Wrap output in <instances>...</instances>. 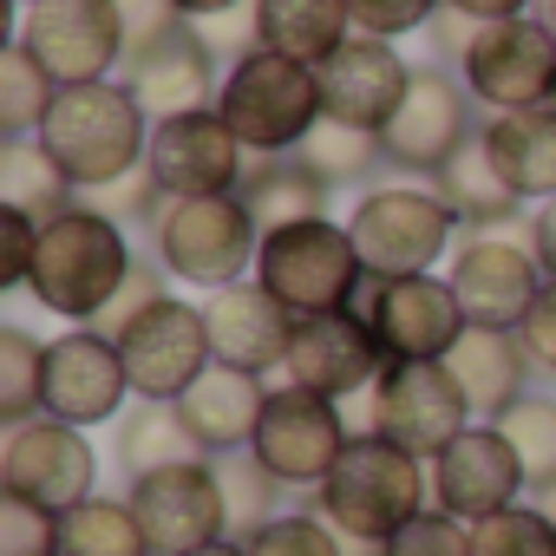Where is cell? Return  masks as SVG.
Instances as JSON below:
<instances>
[{
	"mask_svg": "<svg viewBox=\"0 0 556 556\" xmlns=\"http://www.w3.org/2000/svg\"><path fill=\"white\" fill-rule=\"evenodd\" d=\"M131 268H138V255L125 242V223L105 216L99 203H73L53 223H40V255L27 275V295L73 328H99L105 308L125 295Z\"/></svg>",
	"mask_w": 556,
	"mask_h": 556,
	"instance_id": "6da1fadb",
	"label": "cell"
},
{
	"mask_svg": "<svg viewBox=\"0 0 556 556\" xmlns=\"http://www.w3.org/2000/svg\"><path fill=\"white\" fill-rule=\"evenodd\" d=\"M426 504H432V465L380 432H354V445L341 452V465L315 491V510L348 543H374V549L387 536H400Z\"/></svg>",
	"mask_w": 556,
	"mask_h": 556,
	"instance_id": "7a4b0ae2",
	"label": "cell"
},
{
	"mask_svg": "<svg viewBox=\"0 0 556 556\" xmlns=\"http://www.w3.org/2000/svg\"><path fill=\"white\" fill-rule=\"evenodd\" d=\"M40 144L53 151V164L73 177V190H112L118 177L144 170L151 151V118L131 99L125 79H99V86H66L53 118L40 125Z\"/></svg>",
	"mask_w": 556,
	"mask_h": 556,
	"instance_id": "3957f363",
	"label": "cell"
},
{
	"mask_svg": "<svg viewBox=\"0 0 556 556\" xmlns=\"http://www.w3.org/2000/svg\"><path fill=\"white\" fill-rule=\"evenodd\" d=\"M216 112L229 118V131L242 138L249 157H289L308 144V131L328 118L321 112V79L315 66L302 60H282V53H242L223 86H216Z\"/></svg>",
	"mask_w": 556,
	"mask_h": 556,
	"instance_id": "277c9868",
	"label": "cell"
},
{
	"mask_svg": "<svg viewBox=\"0 0 556 556\" xmlns=\"http://www.w3.org/2000/svg\"><path fill=\"white\" fill-rule=\"evenodd\" d=\"M262 223L249 216L242 197H164L151 223V255L170 268V282L184 289H229L255 275Z\"/></svg>",
	"mask_w": 556,
	"mask_h": 556,
	"instance_id": "5b68a950",
	"label": "cell"
},
{
	"mask_svg": "<svg viewBox=\"0 0 556 556\" xmlns=\"http://www.w3.org/2000/svg\"><path fill=\"white\" fill-rule=\"evenodd\" d=\"M255 282L302 321V315L354 308V295L367 282V262H361L348 223L308 216V223H282V229L262 236V249H255Z\"/></svg>",
	"mask_w": 556,
	"mask_h": 556,
	"instance_id": "8992f818",
	"label": "cell"
},
{
	"mask_svg": "<svg viewBox=\"0 0 556 556\" xmlns=\"http://www.w3.org/2000/svg\"><path fill=\"white\" fill-rule=\"evenodd\" d=\"M348 229H354V249H361L367 275H387V282H400V275H432L458 249L452 242L458 216L432 184H380V190H367L354 203Z\"/></svg>",
	"mask_w": 556,
	"mask_h": 556,
	"instance_id": "52a82bcc",
	"label": "cell"
},
{
	"mask_svg": "<svg viewBox=\"0 0 556 556\" xmlns=\"http://www.w3.org/2000/svg\"><path fill=\"white\" fill-rule=\"evenodd\" d=\"M348 445H354V432H348L341 400L282 380V387H268V406H262V426H255L249 452L262 458L268 478H282L289 491H321Z\"/></svg>",
	"mask_w": 556,
	"mask_h": 556,
	"instance_id": "ba28073f",
	"label": "cell"
},
{
	"mask_svg": "<svg viewBox=\"0 0 556 556\" xmlns=\"http://www.w3.org/2000/svg\"><path fill=\"white\" fill-rule=\"evenodd\" d=\"M0 497H21L47 517L79 510L86 497H99V452L79 426L66 419H27L8 426V445H0Z\"/></svg>",
	"mask_w": 556,
	"mask_h": 556,
	"instance_id": "9c48e42d",
	"label": "cell"
},
{
	"mask_svg": "<svg viewBox=\"0 0 556 556\" xmlns=\"http://www.w3.org/2000/svg\"><path fill=\"white\" fill-rule=\"evenodd\" d=\"M118 354H125V374H131V393L138 400H164L177 406L210 367V328H203V302H184V295H157L151 308H138L118 334Z\"/></svg>",
	"mask_w": 556,
	"mask_h": 556,
	"instance_id": "30bf717a",
	"label": "cell"
},
{
	"mask_svg": "<svg viewBox=\"0 0 556 556\" xmlns=\"http://www.w3.org/2000/svg\"><path fill=\"white\" fill-rule=\"evenodd\" d=\"M471 426V406L445 361H387V374L367 393V432L406 445L413 458H439Z\"/></svg>",
	"mask_w": 556,
	"mask_h": 556,
	"instance_id": "8fae6325",
	"label": "cell"
},
{
	"mask_svg": "<svg viewBox=\"0 0 556 556\" xmlns=\"http://www.w3.org/2000/svg\"><path fill=\"white\" fill-rule=\"evenodd\" d=\"M354 315L380 334L387 361H445L458 341H465V302L445 275H367L361 295H354Z\"/></svg>",
	"mask_w": 556,
	"mask_h": 556,
	"instance_id": "7c38bea8",
	"label": "cell"
},
{
	"mask_svg": "<svg viewBox=\"0 0 556 556\" xmlns=\"http://www.w3.org/2000/svg\"><path fill=\"white\" fill-rule=\"evenodd\" d=\"M458 79L471 86V99L484 112H530V105H549L556 99V40L517 14V21H478L465 60H458Z\"/></svg>",
	"mask_w": 556,
	"mask_h": 556,
	"instance_id": "4fadbf2b",
	"label": "cell"
},
{
	"mask_svg": "<svg viewBox=\"0 0 556 556\" xmlns=\"http://www.w3.org/2000/svg\"><path fill=\"white\" fill-rule=\"evenodd\" d=\"M21 47L66 86H99L125 66V14L118 0H40L21 21Z\"/></svg>",
	"mask_w": 556,
	"mask_h": 556,
	"instance_id": "5bb4252c",
	"label": "cell"
},
{
	"mask_svg": "<svg viewBox=\"0 0 556 556\" xmlns=\"http://www.w3.org/2000/svg\"><path fill=\"white\" fill-rule=\"evenodd\" d=\"M144 170H151V184L164 197H236L242 177H249V151L229 131V118L216 105H203V112L151 125Z\"/></svg>",
	"mask_w": 556,
	"mask_h": 556,
	"instance_id": "9a60e30c",
	"label": "cell"
},
{
	"mask_svg": "<svg viewBox=\"0 0 556 556\" xmlns=\"http://www.w3.org/2000/svg\"><path fill=\"white\" fill-rule=\"evenodd\" d=\"M471 86L452 73V66H419L400 112L387 118L380 144H387V164L400 170H419V177H439L465 144H471Z\"/></svg>",
	"mask_w": 556,
	"mask_h": 556,
	"instance_id": "2e32d148",
	"label": "cell"
},
{
	"mask_svg": "<svg viewBox=\"0 0 556 556\" xmlns=\"http://www.w3.org/2000/svg\"><path fill=\"white\" fill-rule=\"evenodd\" d=\"M131 400L138 393L125 354L105 328H66L60 341H47V419L92 432V426H118Z\"/></svg>",
	"mask_w": 556,
	"mask_h": 556,
	"instance_id": "e0dca14e",
	"label": "cell"
},
{
	"mask_svg": "<svg viewBox=\"0 0 556 556\" xmlns=\"http://www.w3.org/2000/svg\"><path fill=\"white\" fill-rule=\"evenodd\" d=\"M445 282L458 289L465 302V321L471 328H523L530 302L543 295V262L530 255V242L504 236V229H484V236H465L445 262Z\"/></svg>",
	"mask_w": 556,
	"mask_h": 556,
	"instance_id": "ac0fdd59",
	"label": "cell"
},
{
	"mask_svg": "<svg viewBox=\"0 0 556 556\" xmlns=\"http://www.w3.org/2000/svg\"><path fill=\"white\" fill-rule=\"evenodd\" d=\"M131 510L151 536L157 556H190L216 536H229V504H223V478H216V458H197V465H170V471H151V478H131Z\"/></svg>",
	"mask_w": 556,
	"mask_h": 556,
	"instance_id": "d6986e66",
	"label": "cell"
},
{
	"mask_svg": "<svg viewBox=\"0 0 556 556\" xmlns=\"http://www.w3.org/2000/svg\"><path fill=\"white\" fill-rule=\"evenodd\" d=\"M530 484H523V465L504 439V426H484L471 419L439 458H432V504L452 510L458 523H484L510 504H523Z\"/></svg>",
	"mask_w": 556,
	"mask_h": 556,
	"instance_id": "ffe728a7",
	"label": "cell"
},
{
	"mask_svg": "<svg viewBox=\"0 0 556 556\" xmlns=\"http://www.w3.org/2000/svg\"><path fill=\"white\" fill-rule=\"evenodd\" d=\"M413 73H419V66H406L393 40L354 34V40H341V47L315 66V79H321V112H328L334 125L387 131V118L400 112Z\"/></svg>",
	"mask_w": 556,
	"mask_h": 556,
	"instance_id": "44dd1931",
	"label": "cell"
},
{
	"mask_svg": "<svg viewBox=\"0 0 556 556\" xmlns=\"http://www.w3.org/2000/svg\"><path fill=\"white\" fill-rule=\"evenodd\" d=\"M282 374H289L295 387L328 393V400H354V393H374V380L387 374V348H380V334H374L354 308L302 315Z\"/></svg>",
	"mask_w": 556,
	"mask_h": 556,
	"instance_id": "7402d4cb",
	"label": "cell"
},
{
	"mask_svg": "<svg viewBox=\"0 0 556 556\" xmlns=\"http://www.w3.org/2000/svg\"><path fill=\"white\" fill-rule=\"evenodd\" d=\"M203 328H210V354L223 367H242V374H275L289 367V341H295V315L275 302L255 275L249 282H229L216 295H203Z\"/></svg>",
	"mask_w": 556,
	"mask_h": 556,
	"instance_id": "603a6c76",
	"label": "cell"
},
{
	"mask_svg": "<svg viewBox=\"0 0 556 556\" xmlns=\"http://www.w3.org/2000/svg\"><path fill=\"white\" fill-rule=\"evenodd\" d=\"M216 66H223L216 47L197 34V21H184V27H170L157 47H144L138 60H125V86H131V99L144 105V118L157 125V118H184V112L216 105V99H210Z\"/></svg>",
	"mask_w": 556,
	"mask_h": 556,
	"instance_id": "cb8c5ba5",
	"label": "cell"
},
{
	"mask_svg": "<svg viewBox=\"0 0 556 556\" xmlns=\"http://www.w3.org/2000/svg\"><path fill=\"white\" fill-rule=\"evenodd\" d=\"M445 367H452L471 419H484V426H497L530 393V374H536L523 341H517V328H465V341L445 354Z\"/></svg>",
	"mask_w": 556,
	"mask_h": 556,
	"instance_id": "d4e9b609",
	"label": "cell"
},
{
	"mask_svg": "<svg viewBox=\"0 0 556 556\" xmlns=\"http://www.w3.org/2000/svg\"><path fill=\"white\" fill-rule=\"evenodd\" d=\"M262 406H268L262 374H242V367H223V361L177 400L184 426L197 432V445H203L210 458L249 452V445H255V426H262Z\"/></svg>",
	"mask_w": 556,
	"mask_h": 556,
	"instance_id": "484cf974",
	"label": "cell"
},
{
	"mask_svg": "<svg viewBox=\"0 0 556 556\" xmlns=\"http://www.w3.org/2000/svg\"><path fill=\"white\" fill-rule=\"evenodd\" d=\"M478 138H484L497 177H504L523 203H549V197H556V105L491 112Z\"/></svg>",
	"mask_w": 556,
	"mask_h": 556,
	"instance_id": "4316f807",
	"label": "cell"
},
{
	"mask_svg": "<svg viewBox=\"0 0 556 556\" xmlns=\"http://www.w3.org/2000/svg\"><path fill=\"white\" fill-rule=\"evenodd\" d=\"M249 14H255V47L302 66H321L341 40H354L348 0H249Z\"/></svg>",
	"mask_w": 556,
	"mask_h": 556,
	"instance_id": "83f0119b",
	"label": "cell"
},
{
	"mask_svg": "<svg viewBox=\"0 0 556 556\" xmlns=\"http://www.w3.org/2000/svg\"><path fill=\"white\" fill-rule=\"evenodd\" d=\"M112 458H118V471H125V484H131V478H151V471H170V465H197V458H210V452L197 445V432L184 426L177 406L138 400V406H125V419H118V432H112Z\"/></svg>",
	"mask_w": 556,
	"mask_h": 556,
	"instance_id": "f1b7e54d",
	"label": "cell"
},
{
	"mask_svg": "<svg viewBox=\"0 0 556 556\" xmlns=\"http://www.w3.org/2000/svg\"><path fill=\"white\" fill-rule=\"evenodd\" d=\"M432 190L452 203V216H458V229H471V236H484V229H504V223H517L523 216V197L497 177V164H491V151H484V138H471L439 177H432Z\"/></svg>",
	"mask_w": 556,
	"mask_h": 556,
	"instance_id": "f546056e",
	"label": "cell"
},
{
	"mask_svg": "<svg viewBox=\"0 0 556 556\" xmlns=\"http://www.w3.org/2000/svg\"><path fill=\"white\" fill-rule=\"evenodd\" d=\"M236 197L249 203V216L262 223V236H268V229H282V223L328 216V184H321L295 151H289V157H255Z\"/></svg>",
	"mask_w": 556,
	"mask_h": 556,
	"instance_id": "4dcf8cb0",
	"label": "cell"
},
{
	"mask_svg": "<svg viewBox=\"0 0 556 556\" xmlns=\"http://www.w3.org/2000/svg\"><path fill=\"white\" fill-rule=\"evenodd\" d=\"M0 203L27 210L34 223H53L60 210H73V177L53 164L40 138H8L0 144Z\"/></svg>",
	"mask_w": 556,
	"mask_h": 556,
	"instance_id": "1f68e13d",
	"label": "cell"
},
{
	"mask_svg": "<svg viewBox=\"0 0 556 556\" xmlns=\"http://www.w3.org/2000/svg\"><path fill=\"white\" fill-rule=\"evenodd\" d=\"M53 556H157L131 497H86L79 510L60 517V543Z\"/></svg>",
	"mask_w": 556,
	"mask_h": 556,
	"instance_id": "d6a6232c",
	"label": "cell"
},
{
	"mask_svg": "<svg viewBox=\"0 0 556 556\" xmlns=\"http://www.w3.org/2000/svg\"><path fill=\"white\" fill-rule=\"evenodd\" d=\"M53 105H60V79L21 40L0 47V131H8V138H40Z\"/></svg>",
	"mask_w": 556,
	"mask_h": 556,
	"instance_id": "836d02e7",
	"label": "cell"
},
{
	"mask_svg": "<svg viewBox=\"0 0 556 556\" xmlns=\"http://www.w3.org/2000/svg\"><path fill=\"white\" fill-rule=\"evenodd\" d=\"M295 157H302L328 190H341V184H367V177L387 164V144H380V131H361V125H334V118H321Z\"/></svg>",
	"mask_w": 556,
	"mask_h": 556,
	"instance_id": "e575fe53",
	"label": "cell"
},
{
	"mask_svg": "<svg viewBox=\"0 0 556 556\" xmlns=\"http://www.w3.org/2000/svg\"><path fill=\"white\" fill-rule=\"evenodd\" d=\"M504 439H510V452H517V465H523V484H530V497H549L556 491V393H523L504 419Z\"/></svg>",
	"mask_w": 556,
	"mask_h": 556,
	"instance_id": "d590c367",
	"label": "cell"
},
{
	"mask_svg": "<svg viewBox=\"0 0 556 556\" xmlns=\"http://www.w3.org/2000/svg\"><path fill=\"white\" fill-rule=\"evenodd\" d=\"M47 413V341L27 328H0V426H27Z\"/></svg>",
	"mask_w": 556,
	"mask_h": 556,
	"instance_id": "8d00e7d4",
	"label": "cell"
},
{
	"mask_svg": "<svg viewBox=\"0 0 556 556\" xmlns=\"http://www.w3.org/2000/svg\"><path fill=\"white\" fill-rule=\"evenodd\" d=\"M216 478H223V504H229V536H255L262 523H275L282 517V478H268L262 471V458L255 452H229V458H216Z\"/></svg>",
	"mask_w": 556,
	"mask_h": 556,
	"instance_id": "74e56055",
	"label": "cell"
},
{
	"mask_svg": "<svg viewBox=\"0 0 556 556\" xmlns=\"http://www.w3.org/2000/svg\"><path fill=\"white\" fill-rule=\"evenodd\" d=\"M471 556H556V523L543 504H510L471 523Z\"/></svg>",
	"mask_w": 556,
	"mask_h": 556,
	"instance_id": "f35d334b",
	"label": "cell"
},
{
	"mask_svg": "<svg viewBox=\"0 0 556 556\" xmlns=\"http://www.w3.org/2000/svg\"><path fill=\"white\" fill-rule=\"evenodd\" d=\"M249 556H348V536L308 504V510H282L275 523H262L249 536Z\"/></svg>",
	"mask_w": 556,
	"mask_h": 556,
	"instance_id": "ab89813d",
	"label": "cell"
},
{
	"mask_svg": "<svg viewBox=\"0 0 556 556\" xmlns=\"http://www.w3.org/2000/svg\"><path fill=\"white\" fill-rule=\"evenodd\" d=\"M380 556H471V523H458L452 510L426 504L400 536L380 543Z\"/></svg>",
	"mask_w": 556,
	"mask_h": 556,
	"instance_id": "60d3db41",
	"label": "cell"
},
{
	"mask_svg": "<svg viewBox=\"0 0 556 556\" xmlns=\"http://www.w3.org/2000/svg\"><path fill=\"white\" fill-rule=\"evenodd\" d=\"M348 14H354V34H374V40H406V34H426L439 14H445V0H348Z\"/></svg>",
	"mask_w": 556,
	"mask_h": 556,
	"instance_id": "b9f144b4",
	"label": "cell"
},
{
	"mask_svg": "<svg viewBox=\"0 0 556 556\" xmlns=\"http://www.w3.org/2000/svg\"><path fill=\"white\" fill-rule=\"evenodd\" d=\"M53 543H60V517L21 497H0V556H53Z\"/></svg>",
	"mask_w": 556,
	"mask_h": 556,
	"instance_id": "7bdbcfd3",
	"label": "cell"
},
{
	"mask_svg": "<svg viewBox=\"0 0 556 556\" xmlns=\"http://www.w3.org/2000/svg\"><path fill=\"white\" fill-rule=\"evenodd\" d=\"M34 255H40V223L0 203V289H27Z\"/></svg>",
	"mask_w": 556,
	"mask_h": 556,
	"instance_id": "ee69618b",
	"label": "cell"
},
{
	"mask_svg": "<svg viewBox=\"0 0 556 556\" xmlns=\"http://www.w3.org/2000/svg\"><path fill=\"white\" fill-rule=\"evenodd\" d=\"M118 14H125V60H138L144 47H157L170 27H184L177 0H118Z\"/></svg>",
	"mask_w": 556,
	"mask_h": 556,
	"instance_id": "f6af8a7d",
	"label": "cell"
},
{
	"mask_svg": "<svg viewBox=\"0 0 556 556\" xmlns=\"http://www.w3.org/2000/svg\"><path fill=\"white\" fill-rule=\"evenodd\" d=\"M517 341H523L530 367H536L543 380H556V282H543V295L530 302V315H523Z\"/></svg>",
	"mask_w": 556,
	"mask_h": 556,
	"instance_id": "bcb514c9",
	"label": "cell"
},
{
	"mask_svg": "<svg viewBox=\"0 0 556 556\" xmlns=\"http://www.w3.org/2000/svg\"><path fill=\"white\" fill-rule=\"evenodd\" d=\"M523 242H530V255L543 262V275L556 282V197L530 210V229H523Z\"/></svg>",
	"mask_w": 556,
	"mask_h": 556,
	"instance_id": "7dc6e473",
	"label": "cell"
},
{
	"mask_svg": "<svg viewBox=\"0 0 556 556\" xmlns=\"http://www.w3.org/2000/svg\"><path fill=\"white\" fill-rule=\"evenodd\" d=\"M445 8H458V14H471V21H517V14L536 8V0H445Z\"/></svg>",
	"mask_w": 556,
	"mask_h": 556,
	"instance_id": "c3c4849f",
	"label": "cell"
},
{
	"mask_svg": "<svg viewBox=\"0 0 556 556\" xmlns=\"http://www.w3.org/2000/svg\"><path fill=\"white\" fill-rule=\"evenodd\" d=\"M229 8H242V0H177L184 21H216V14H229Z\"/></svg>",
	"mask_w": 556,
	"mask_h": 556,
	"instance_id": "681fc988",
	"label": "cell"
},
{
	"mask_svg": "<svg viewBox=\"0 0 556 556\" xmlns=\"http://www.w3.org/2000/svg\"><path fill=\"white\" fill-rule=\"evenodd\" d=\"M190 556H249V543H242V536H216V543H203V549H190Z\"/></svg>",
	"mask_w": 556,
	"mask_h": 556,
	"instance_id": "f907efd6",
	"label": "cell"
},
{
	"mask_svg": "<svg viewBox=\"0 0 556 556\" xmlns=\"http://www.w3.org/2000/svg\"><path fill=\"white\" fill-rule=\"evenodd\" d=\"M530 21H536L549 40H556V0H536V8H530Z\"/></svg>",
	"mask_w": 556,
	"mask_h": 556,
	"instance_id": "816d5d0a",
	"label": "cell"
},
{
	"mask_svg": "<svg viewBox=\"0 0 556 556\" xmlns=\"http://www.w3.org/2000/svg\"><path fill=\"white\" fill-rule=\"evenodd\" d=\"M543 510H549V523H556V491H549V497H543Z\"/></svg>",
	"mask_w": 556,
	"mask_h": 556,
	"instance_id": "f5cc1de1",
	"label": "cell"
},
{
	"mask_svg": "<svg viewBox=\"0 0 556 556\" xmlns=\"http://www.w3.org/2000/svg\"><path fill=\"white\" fill-rule=\"evenodd\" d=\"M14 8H40V0H14Z\"/></svg>",
	"mask_w": 556,
	"mask_h": 556,
	"instance_id": "db71d44e",
	"label": "cell"
},
{
	"mask_svg": "<svg viewBox=\"0 0 556 556\" xmlns=\"http://www.w3.org/2000/svg\"><path fill=\"white\" fill-rule=\"evenodd\" d=\"M549 105H556V99H549Z\"/></svg>",
	"mask_w": 556,
	"mask_h": 556,
	"instance_id": "11a10c76",
	"label": "cell"
}]
</instances>
